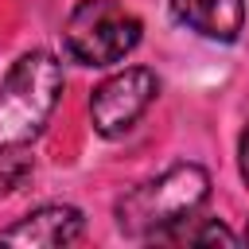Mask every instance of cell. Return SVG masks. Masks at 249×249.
I'll return each instance as SVG.
<instances>
[{"label":"cell","mask_w":249,"mask_h":249,"mask_svg":"<svg viewBox=\"0 0 249 249\" xmlns=\"http://www.w3.org/2000/svg\"><path fill=\"white\" fill-rule=\"evenodd\" d=\"M62 97V62L51 51H27L0 82V152L31 144Z\"/></svg>","instance_id":"1"},{"label":"cell","mask_w":249,"mask_h":249,"mask_svg":"<svg viewBox=\"0 0 249 249\" xmlns=\"http://www.w3.org/2000/svg\"><path fill=\"white\" fill-rule=\"evenodd\" d=\"M210 195V175L198 163H175L163 175L132 187L121 202H117V226L128 237H148L160 226L195 214Z\"/></svg>","instance_id":"2"},{"label":"cell","mask_w":249,"mask_h":249,"mask_svg":"<svg viewBox=\"0 0 249 249\" xmlns=\"http://www.w3.org/2000/svg\"><path fill=\"white\" fill-rule=\"evenodd\" d=\"M140 19L117 0H82L62 27V47L82 66H113L140 43Z\"/></svg>","instance_id":"3"},{"label":"cell","mask_w":249,"mask_h":249,"mask_svg":"<svg viewBox=\"0 0 249 249\" xmlns=\"http://www.w3.org/2000/svg\"><path fill=\"white\" fill-rule=\"evenodd\" d=\"M156 93H160V78H156V70H148V66H128V70L105 78V82L93 89V97H89L93 128H97L101 136H121V132H128V128L148 113V105L156 101Z\"/></svg>","instance_id":"4"},{"label":"cell","mask_w":249,"mask_h":249,"mask_svg":"<svg viewBox=\"0 0 249 249\" xmlns=\"http://www.w3.org/2000/svg\"><path fill=\"white\" fill-rule=\"evenodd\" d=\"M82 233H86L82 210H78V206L51 202V206L31 210V214L19 218L16 226H8V230L0 233V245H19V249H62V245H74Z\"/></svg>","instance_id":"5"},{"label":"cell","mask_w":249,"mask_h":249,"mask_svg":"<svg viewBox=\"0 0 249 249\" xmlns=\"http://www.w3.org/2000/svg\"><path fill=\"white\" fill-rule=\"evenodd\" d=\"M171 16L214 43H233L245 27V0H167Z\"/></svg>","instance_id":"6"},{"label":"cell","mask_w":249,"mask_h":249,"mask_svg":"<svg viewBox=\"0 0 249 249\" xmlns=\"http://www.w3.org/2000/svg\"><path fill=\"white\" fill-rule=\"evenodd\" d=\"M148 241H160V245H237V233H230L218 218L183 214V218L160 226L156 233H148Z\"/></svg>","instance_id":"7"},{"label":"cell","mask_w":249,"mask_h":249,"mask_svg":"<svg viewBox=\"0 0 249 249\" xmlns=\"http://www.w3.org/2000/svg\"><path fill=\"white\" fill-rule=\"evenodd\" d=\"M237 167H241V179L249 187V124L241 128V140H237Z\"/></svg>","instance_id":"8"},{"label":"cell","mask_w":249,"mask_h":249,"mask_svg":"<svg viewBox=\"0 0 249 249\" xmlns=\"http://www.w3.org/2000/svg\"><path fill=\"white\" fill-rule=\"evenodd\" d=\"M245 241H249V230H245Z\"/></svg>","instance_id":"9"}]
</instances>
